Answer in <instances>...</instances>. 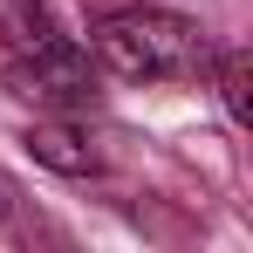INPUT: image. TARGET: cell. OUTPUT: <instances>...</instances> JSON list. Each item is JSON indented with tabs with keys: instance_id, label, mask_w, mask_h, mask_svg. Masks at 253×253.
<instances>
[{
	"instance_id": "6da1fadb",
	"label": "cell",
	"mask_w": 253,
	"mask_h": 253,
	"mask_svg": "<svg viewBox=\"0 0 253 253\" xmlns=\"http://www.w3.org/2000/svg\"><path fill=\"white\" fill-rule=\"evenodd\" d=\"M89 48L103 69H117L130 83H199L212 69V35L199 21L171 14V7H96L89 14Z\"/></svg>"
},
{
	"instance_id": "7a4b0ae2",
	"label": "cell",
	"mask_w": 253,
	"mask_h": 253,
	"mask_svg": "<svg viewBox=\"0 0 253 253\" xmlns=\"http://www.w3.org/2000/svg\"><path fill=\"white\" fill-rule=\"evenodd\" d=\"M7 89L14 96H28V103H42V110H89L96 103V62H89V48L76 42H55L35 48V55H14L7 62Z\"/></svg>"
},
{
	"instance_id": "3957f363",
	"label": "cell",
	"mask_w": 253,
	"mask_h": 253,
	"mask_svg": "<svg viewBox=\"0 0 253 253\" xmlns=\"http://www.w3.org/2000/svg\"><path fill=\"white\" fill-rule=\"evenodd\" d=\"M21 144H28V158H35V165L62 171V178H89V171L103 165V158H96V144H89V137H76L69 124H35Z\"/></svg>"
},
{
	"instance_id": "277c9868",
	"label": "cell",
	"mask_w": 253,
	"mask_h": 253,
	"mask_svg": "<svg viewBox=\"0 0 253 253\" xmlns=\"http://www.w3.org/2000/svg\"><path fill=\"white\" fill-rule=\"evenodd\" d=\"M0 42H7V55H35L55 42V14L42 0H0Z\"/></svg>"
},
{
	"instance_id": "5b68a950",
	"label": "cell",
	"mask_w": 253,
	"mask_h": 253,
	"mask_svg": "<svg viewBox=\"0 0 253 253\" xmlns=\"http://www.w3.org/2000/svg\"><path fill=\"white\" fill-rule=\"evenodd\" d=\"M212 69H219L226 117H233V124H253V69H247V48H212Z\"/></svg>"
}]
</instances>
